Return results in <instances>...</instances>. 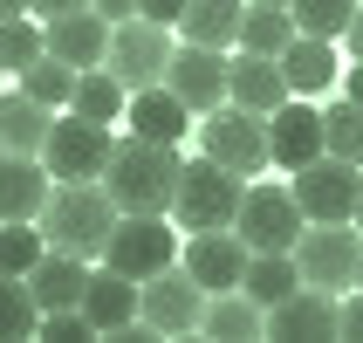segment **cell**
I'll return each mask as SVG.
<instances>
[{
	"label": "cell",
	"mask_w": 363,
	"mask_h": 343,
	"mask_svg": "<svg viewBox=\"0 0 363 343\" xmlns=\"http://www.w3.org/2000/svg\"><path fill=\"white\" fill-rule=\"evenodd\" d=\"M179 144L158 138H117L110 165H103V192L117 200V213H172V192H179Z\"/></svg>",
	"instance_id": "obj_1"
},
{
	"label": "cell",
	"mask_w": 363,
	"mask_h": 343,
	"mask_svg": "<svg viewBox=\"0 0 363 343\" xmlns=\"http://www.w3.org/2000/svg\"><path fill=\"white\" fill-rule=\"evenodd\" d=\"M35 227H41L48 247L96 261L103 241H110V227H117V200L103 192V179H55L48 200H41V213H35Z\"/></svg>",
	"instance_id": "obj_2"
},
{
	"label": "cell",
	"mask_w": 363,
	"mask_h": 343,
	"mask_svg": "<svg viewBox=\"0 0 363 343\" xmlns=\"http://www.w3.org/2000/svg\"><path fill=\"white\" fill-rule=\"evenodd\" d=\"M240 172H226L220 158H185L179 165V192H172V220L185 227V234H206V227H233V213H240Z\"/></svg>",
	"instance_id": "obj_3"
},
{
	"label": "cell",
	"mask_w": 363,
	"mask_h": 343,
	"mask_svg": "<svg viewBox=\"0 0 363 343\" xmlns=\"http://www.w3.org/2000/svg\"><path fill=\"white\" fill-rule=\"evenodd\" d=\"M96 261L130 275V282H151L158 268L179 261V227H172V213H117V227H110V241H103Z\"/></svg>",
	"instance_id": "obj_4"
},
{
	"label": "cell",
	"mask_w": 363,
	"mask_h": 343,
	"mask_svg": "<svg viewBox=\"0 0 363 343\" xmlns=\"http://www.w3.org/2000/svg\"><path fill=\"white\" fill-rule=\"evenodd\" d=\"M357 261H363L357 220H308L302 241H295V268H302V282L308 288H329V295H350V288H357Z\"/></svg>",
	"instance_id": "obj_5"
},
{
	"label": "cell",
	"mask_w": 363,
	"mask_h": 343,
	"mask_svg": "<svg viewBox=\"0 0 363 343\" xmlns=\"http://www.w3.org/2000/svg\"><path fill=\"white\" fill-rule=\"evenodd\" d=\"M110 151H117V124L76 117V110H55L48 144H41V165H48V179H103Z\"/></svg>",
	"instance_id": "obj_6"
},
{
	"label": "cell",
	"mask_w": 363,
	"mask_h": 343,
	"mask_svg": "<svg viewBox=\"0 0 363 343\" xmlns=\"http://www.w3.org/2000/svg\"><path fill=\"white\" fill-rule=\"evenodd\" d=\"M308 213L295 206V185H247L240 213H233V234L247 241V254H288L302 241Z\"/></svg>",
	"instance_id": "obj_7"
},
{
	"label": "cell",
	"mask_w": 363,
	"mask_h": 343,
	"mask_svg": "<svg viewBox=\"0 0 363 343\" xmlns=\"http://www.w3.org/2000/svg\"><path fill=\"white\" fill-rule=\"evenodd\" d=\"M172 28L164 21H144V14H130V21H117L110 28V48H103V69L123 82V89H151V82H164V69H172Z\"/></svg>",
	"instance_id": "obj_8"
},
{
	"label": "cell",
	"mask_w": 363,
	"mask_h": 343,
	"mask_svg": "<svg viewBox=\"0 0 363 343\" xmlns=\"http://www.w3.org/2000/svg\"><path fill=\"white\" fill-rule=\"evenodd\" d=\"M199 151H206V158H220L226 172H240V179H254V172L274 165V158H267V117H261V110H240V103L206 110Z\"/></svg>",
	"instance_id": "obj_9"
},
{
	"label": "cell",
	"mask_w": 363,
	"mask_h": 343,
	"mask_svg": "<svg viewBox=\"0 0 363 343\" xmlns=\"http://www.w3.org/2000/svg\"><path fill=\"white\" fill-rule=\"evenodd\" d=\"M295 179V206H302L308 220H357V192H363V165L350 158H308L288 172Z\"/></svg>",
	"instance_id": "obj_10"
},
{
	"label": "cell",
	"mask_w": 363,
	"mask_h": 343,
	"mask_svg": "<svg viewBox=\"0 0 363 343\" xmlns=\"http://www.w3.org/2000/svg\"><path fill=\"white\" fill-rule=\"evenodd\" d=\"M206 316V288L185 275L179 261L158 268L151 282H138V323H151L158 337H185V330H199Z\"/></svg>",
	"instance_id": "obj_11"
},
{
	"label": "cell",
	"mask_w": 363,
	"mask_h": 343,
	"mask_svg": "<svg viewBox=\"0 0 363 343\" xmlns=\"http://www.w3.org/2000/svg\"><path fill=\"white\" fill-rule=\"evenodd\" d=\"M164 89L185 97L192 117L220 110L226 103V48H206V41H179L172 48V69H164Z\"/></svg>",
	"instance_id": "obj_12"
},
{
	"label": "cell",
	"mask_w": 363,
	"mask_h": 343,
	"mask_svg": "<svg viewBox=\"0 0 363 343\" xmlns=\"http://www.w3.org/2000/svg\"><path fill=\"white\" fill-rule=\"evenodd\" d=\"M336 309H343V295L302 282L288 303L267 309V343H336Z\"/></svg>",
	"instance_id": "obj_13"
},
{
	"label": "cell",
	"mask_w": 363,
	"mask_h": 343,
	"mask_svg": "<svg viewBox=\"0 0 363 343\" xmlns=\"http://www.w3.org/2000/svg\"><path fill=\"white\" fill-rule=\"evenodd\" d=\"M185 275H192L206 295L240 288V275H247V241L233 234V227H206V234H192V241H185Z\"/></svg>",
	"instance_id": "obj_14"
},
{
	"label": "cell",
	"mask_w": 363,
	"mask_h": 343,
	"mask_svg": "<svg viewBox=\"0 0 363 343\" xmlns=\"http://www.w3.org/2000/svg\"><path fill=\"white\" fill-rule=\"evenodd\" d=\"M267 158L281 172L323 158V110H308V97H288L281 110H267Z\"/></svg>",
	"instance_id": "obj_15"
},
{
	"label": "cell",
	"mask_w": 363,
	"mask_h": 343,
	"mask_svg": "<svg viewBox=\"0 0 363 343\" xmlns=\"http://www.w3.org/2000/svg\"><path fill=\"white\" fill-rule=\"evenodd\" d=\"M226 103L240 110H281L288 103V76L274 55H254V48H226Z\"/></svg>",
	"instance_id": "obj_16"
},
{
	"label": "cell",
	"mask_w": 363,
	"mask_h": 343,
	"mask_svg": "<svg viewBox=\"0 0 363 343\" xmlns=\"http://www.w3.org/2000/svg\"><path fill=\"white\" fill-rule=\"evenodd\" d=\"M41 35H48V55H62L69 69H96L103 48H110V21H103L96 7H76V14L41 21Z\"/></svg>",
	"instance_id": "obj_17"
},
{
	"label": "cell",
	"mask_w": 363,
	"mask_h": 343,
	"mask_svg": "<svg viewBox=\"0 0 363 343\" xmlns=\"http://www.w3.org/2000/svg\"><path fill=\"white\" fill-rule=\"evenodd\" d=\"M28 295H35V309H82V288H89V261L82 254H62V247H48L28 275Z\"/></svg>",
	"instance_id": "obj_18"
},
{
	"label": "cell",
	"mask_w": 363,
	"mask_h": 343,
	"mask_svg": "<svg viewBox=\"0 0 363 343\" xmlns=\"http://www.w3.org/2000/svg\"><path fill=\"white\" fill-rule=\"evenodd\" d=\"M274 62H281V76H288V97H323V89H336V76H343L336 41H323V35H295Z\"/></svg>",
	"instance_id": "obj_19"
},
{
	"label": "cell",
	"mask_w": 363,
	"mask_h": 343,
	"mask_svg": "<svg viewBox=\"0 0 363 343\" xmlns=\"http://www.w3.org/2000/svg\"><path fill=\"white\" fill-rule=\"evenodd\" d=\"M82 316L96 323V337H117L123 323H138V282H130V275H117V268H89Z\"/></svg>",
	"instance_id": "obj_20"
},
{
	"label": "cell",
	"mask_w": 363,
	"mask_h": 343,
	"mask_svg": "<svg viewBox=\"0 0 363 343\" xmlns=\"http://www.w3.org/2000/svg\"><path fill=\"white\" fill-rule=\"evenodd\" d=\"M48 165L28 158V151H0V220H35L41 200H48Z\"/></svg>",
	"instance_id": "obj_21"
},
{
	"label": "cell",
	"mask_w": 363,
	"mask_h": 343,
	"mask_svg": "<svg viewBox=\"0 0 363 343\" xmlns=\"http://www.w3.org/2000/svg\"><path fill=\"white\" fill-rule=\"evenodd\" d=\"M123 117H130V131H138V138L185 144V124H192V110H185V97H172L164 82H151V89H130Z\"/></svg>",
	"instance_id": "obj_22"
},
{
	"label": "cell",
	"mask_w": 363,
	"mask_h": 343,
	"mask_svg": "<svg viewBox=\"0 0 363 343\" xmlns=\"http://www.w3.org/2000/svg\"><path fill=\"white\" fill-rule=\"evenodd\" d=\"M199 330L213 343H261L267 337V309L247 295V288H226V295H206V316Z\"/></svg>",
	"instance_id": "obj_23"
},
{
	"label": "cell",
	"mask_w": 363,
	"mask_h": 343,
	"mask_svg": "<svg viewBox=\"0 0 363 343\" xmlns=\"http://www.w3.org/2000/svg\"><path fill=\"white\" fill-rule=\"evenodd\" d=\"M48 124H55V110H48V103H35V97L14 82V89L0 97V151H28V158H41Z\"/></svg>",
	"instance_id": "obj_24"
},
{
	"label": "cell",
	"mask_w": 363,
	"mask_h": 343,
	"mask_svg": "<svg viewBox=\"0 0 363 343\" xmlns=\"http://www.w3.org/2000/svg\"><path fill=\"white\" fill-rule=\"evenodd\" d=\"M240 14H247V0H185V14H179V41L233 48V41H240Z\"/></svg>",
	"instance_id": "obj_25"
},
{
	"label": "cell",
	"mask_w": 363,
	"mask_h": 343,
	"mask_svg": "<svg viewBox=\"0 0 363 343\" xmlns=\"http://www.w3.org/2000/svg\"><path fill=\"white\" fill-rule=\"evenodd\" d=\"M240 288H247V295H254L261 309L288 303V295L302 288V268H295V247H288V254H247V275H240Z\"/></svg>",
	"instance_id": "obj_26"
},
{
	"label": "cell",
	"mask_w": 363,
	"mask_h": 343,
	"mask_svg": "<svg viewBox=\"0 0 363 343\" xmlns=\"http://www.w3.org/2000/svg\"><path fill=\"white\" fill-rule=\"evenodd\" d=\"M123 103H130V89H123L117 76H110V69H76V97H69V110H76V117H96V124H117L123 117Z\"/></svg>",
	"instance_id": "obj_27"
},
{
	"label": "cell",
	"mask_w": 363,
	"mask_h": 343,
	"mask_svg": "<svg viewBox=\"0 0 363 343\" xmlns=\"http://www.w3.org/2000/svg\"><path fill=\"white\" fill-rule=\"evenodd\" d=\"M288 41H295V14H288V7H267V0H247V14H240V41H233V48L281 55Z\"/></svg>",
	"instance_id": "obj_28"
},
{
	"label": "cell",
	"mask_w": 363,
	"mask_h": 343,
	"mask_svg": "<svg viewBox=\"0 0 363 343\" xmlns=\"http://www.w3.org/2000/svg\"><path fill=\"white\" fill-rule=\"evenodd\" d=\"M14 82H21L35 103H48V110H69V97H76V69H69L62 55H35Z\"/></svg>",
	"instance_id": "obj_29"
},
{
	"label": "cell",
	"mask_w": 363,
	"mask_h": 343,
	"mask_svg": "<svg viewBox=\"0 0 363 343\" xmlns=\"http://www.w3.org/2000/svg\"><path fill=\"white\" fill-rule=\"evenodd\" d=\"M323 151L329 158H350V165H363V103H329L323 110Z\"/></svg>",
	"instance_id": "obj_30"
},
{
	"label": "cell",
	"mask_w": 363,
	"mask_h": 343,
	"mask_svg": "<svg viewBox=\"0 0 363 343\" xmlns=\"http://www.w3.org/2000/svg\"><path fill=\"white\" fill-rule=\"evenodd\" d=\"M35 55H48L41 14H14V21H0V69H7V76H21Z\"/></svg>",
	"instance_id": "obj_31"
},
{
	"label": "cell",
	"mask_w": 363,
	"mask_h": 343,
	"mask_svg": "<svg viewBox=\"0 0 363 343\" xmlns=\"http://www.w3.org/2000/svg\"><path fill=\"white\" fill-rule=\"evenodd\" d=\"M288 14H295V35H323V41H343L350 14H357V0H288Z\"/></svg>",
	"instance_id": "obj_32"
},
{
	"label": "cell",
	"mask_w": 363,
	"mask_h": 343,
	"mask_svg": "<svg viewBox=\"0 0 363 343\" xmlns=\"http://www.w3.org/2000/svg\"><path fill=\"white\" fill-rule=\"evenodd\" d=\"M35 323H41V309H35V295H28V282H21V275H0V343L35 337Z\"/></svg>",
	"instance_id": "obj_33"
},
{
	"label": "cell",
	"mask_w": 363,
	"mask_h": 343,
	"mask_svg": "<svg viewBox=\"0 0 363 343\" xmlns=\"http://www.w3.org/2000/svg\"><path fill=\"white\" fill-rule=\"evenodd\" d=\"M48 254L35 220H0V275H28V268Z\"/></svg>",
	"instance_id": "obj_34"
},
{
	"label": "cell",
	"mask_w": 363,
	"mask_h": 343,
	"mask_svg": "<svg viewBox=\"0 0 363 343\" xmlns=\"http://www.w3.org/2000/svg\"><path fill=\"white\" fill-rule=\"evenodd\" d=\"M35 337L41 343H96V323H89L82 309H41Z\"/></svg>",
	"instance_id": "obj_35"
},
{
	"label": "cell",
	"mask_w": 363,
	"mask_h": 343,
	"mask_svg": "<svg viewBox=\"0 0 363 343\" xmlns=\"http://www.w3.org/2000/svg\"><path fill=\"white\" fill-rule=\"evenodd\" d=\"M336 337L363 343V288H357V295H343V309H336Z\"/></svg>",
	"instance_id": "obj_36"
},
{
	"label": "cell",
	"mask_w": 363,
	"mask_h": 343,
	"mask_svg": "<svg viewBox=\"0 0 363 343\" xmlns=\"http://www.w3.org/2000/svg\"><path fill=\"white\" fill-rule=\"evenodd\" d=\"M138 14H144V21H164V28H179L185 0H138Z\"/></svg>",
	"instance_id": "obj_37"
},
{
	"label": "cell",
	"mask_w": 363,
	"mask_h": 343,
	"mask_svg": "<svg viewBox=\"0 0 363 343\" xmlns=\"http://www.w3.org/2000/svg\"><path fill=\"white\" fill-rule=\"evenodd\" d=\"M89 7H96V14L110 21V28H117V21H130V14H138V0H89Z\"/></svg>",
	"instance_id": "obj_38"
},
{
	"label": "cell",
	"mask_w": 363,
	"mask_h": 343,
	"mask_svg": "<svg viewBox=\"0 0 363 343\" xmlns=\"http://www.w3.org/2000/svg\"><path fill=\"white\" fill-rule=\"evenodd\" d=\"M343 41H350V55L363 62V0H357V14H350V28H343Z\"/></svg>",
	"instance_id": "obj_39"
},
{
	"label": "cell",
	"mask_w": 363,
	"mask_h": 343,
	"mask_svg": "<svg viewBox=\"0 0 363 343\" xmlns=\"http://www.w3.org/2000/svg\"><path fill=\"white\" fill-rule=\"evenodd\" d=\"M76 7H89V0H35V14H41V21H55V14H76Z\"/></svg>",
	"instance_id": "obj_40"
},
{
	"label": "cell",
	"mask_w": 363,
	"mask_h": 343,
	"mask_svg": "<svg viewBox=\"0 0 363 343\" xmlns=\"http://www.w3.org/2000/svg\"><path fill=\"white\" fill-rule=\"evenodd\" d=\"M343 97H350V103H363V62H350V76H343Z\"/></svg>",
	"instance_id": "obj_41"
},
{
	"label": "cell",
	"mask_w": 363,
	"mask_h": 343,
	"mask_svg": "<svg viewBox=\"0 0 363 343\" xmlns=\"http://www.w3.org/2000/svg\"><path fill=\"white\" fill-rule=\"evenodd\" d=\"M14 14H35V0H0V21H14Z\"/></svg>",
	"instance_id": "obj_42"
},
{
	"label": "cell",
	"mask_w": 363,
	"mask_h": 343,
	"mask_svg": "<svg viewBox=\"0 0 363 343\" xmlns=\"http://www.w3.org/2000/svg\"><path fill=\"white\" fill-rule=\"evenodd\" d=\"M357 234H363V192H357Z\"/></svg>",
	"instance_id": "obj_43"
},
{
	"label": "cell",
	"mask_w": 363,
	"mask_h": 343,
	"mask_svg": "<svg viewBox=\"0 0 363 343\" xmlns=\"http://www.w3.org/2000/svg\"><path fill=\"white\" fill-rule=\"evenodd\" d=\"M357 288H363V261H357Z\"/></svg>",
	"instance_id": "obj_44"
},
{
	"label": "cell",
	"mask_w": 363,
	"mask_h": 343,
	"mask_svg": "<svg viewBox=\"0 0 363 343\" xmlns=\"http://www.w3.org/2000/svg\"><path fill=\"white\" fill-rule=\"evenodd\" d=\"M267 7H288V0H267Z\"/></svg>",
	"instance_id": "obj_45"
},
{
	"label": "cell",
	"mask_w": 363,
	"mask_h": 343,
	"mask_svg": "<svg viewBox=\"0 0 363 343\" xmlns=\"http://www.w3.org/2000/svg\"><path fill=\"white\" fill-rule=\"evenodd\" d=\"M0 76H7V69H0Z\"/></svg>",
	"instance_id": "obj_46"
}]
</instances>
